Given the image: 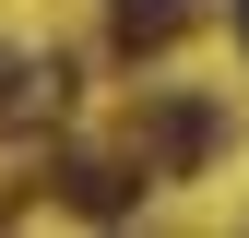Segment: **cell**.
Listing matches in <instances>:
<instances>
[{
	"mask_svg": "<svg viewBox=\"0 0 249 238\" xmlns=\"http://www.w3.org/2000/svg\"><path fill=\"white\" fill-rule=\"evenodd\" d=\"M59 96H71V72H59V60H24V72L0 83V131H36V119H59Z\"/></svg>",
	"mask_w": 249,
	"mask_h": 238,
	"instance_id": "obj_1",
	"label": "cell"
},
{
	"mask_svg": "<svg viewBox=\"0 0 249 238\" xmlns=\"http://www.w3.org/2000/svg\"><path fill=\"white\" fill-rule=\"evenodd\" d=\"M71 202L83 215H131V167H71Z\"/></svg>",
	"mask_w": 249,
	"mask_h": 238,
	"instance_id": "obj_3",
	"label": "cell"
},
{
	"mask_svg": "<svg viewBox=\"0 0 249 238\" xmlns=\"http://www.w3.org/2000/svg\"><path fill=\"white\" fill-rule=\"evenodd\" d=\"M107 12H119V36H131V48H154V36H178V0H107Z\"/></svg>",
	"mask_w": 249,
	"mask_h": 238,
	"instance_id": "obj_4",
	"label": "cell"
},
{
	"mask_svg": "<svg viewBox=\"0 0 249 238\" xmlns=\"http://www.w3.org/2000/svg\"><path fill=\"white\" fill-rule=\"evenodd\" d=\"M237 48H249V0H237Z\"/></svg>",
	"mask_w": 249,
	"mask_h": 238,
	"instance_id": "obj_5",
	"label": "cell"
},
{
	"mask_svg": "<svg viewBox=\"0 0 249 238\" xmlns=\"http://www.w3.org/2000/svg\"><path fill=\"white\" fill-rule=\"evenodd\" d=\"M202 143H213V107H166L154 119V167H190Z\"/></svg>",
	"mask_w": 249,
	"mask_h": 238,
	"instance_id": "obj_2",
	"label": "cell"
}]
</instances>
